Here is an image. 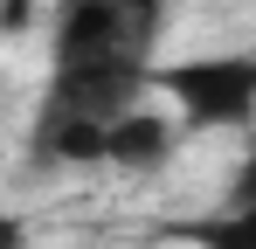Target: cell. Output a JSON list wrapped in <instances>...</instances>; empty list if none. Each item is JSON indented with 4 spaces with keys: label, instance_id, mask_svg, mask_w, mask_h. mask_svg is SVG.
Listing matches in <instances>:
<instances>
[{
    "label": "cell",
    "instance_id": "6da1fadb",
    "mask_svg": "<svg viewBox=\"0 0 256 249\" xmlns=\"http://www.w3.org/2000/svg\"><path fill=\"white\" fill-rule=\"evenodd\" d=\"M160 83L180 97L187 124H242L256 111V62H242V56L180 62V70H160Z\"/></svg>",
    "mask_w": 256,
    "mask_h": 249
}]
</instances>
